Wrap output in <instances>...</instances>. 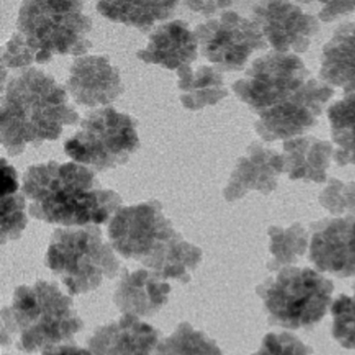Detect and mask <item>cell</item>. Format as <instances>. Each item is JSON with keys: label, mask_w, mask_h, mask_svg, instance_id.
I'll use <instances>...</instances> for the list:
<instances>
[{"label": "cell", "mask_w": 355, "mask_h": 355, "mask_svg": "<svg viewBox=\"0 0 355 355\" xmlns=\"http://www.w3.org/2000/svg\"><path fill=\"white\" fill-rule=\"evenodd\" d=\"M21 192L35 219L66 227L99 225L120 209L121 197L103 189L94 171L80 164L55 161L31 166Z\"/></svg>", "instance_id": "6da1fadb"}, {"label": "cell", "mask_w": 355, "mask_h": 355, "mask_svg": "<svg viewBox=\"0 0 355 355\" xmlns=\"http://www.w3.org/2000/svg\"><path fill=\"white\" fill-rule=\"evenodd\" d=\"M1 92L0 141L10 157L21 155L28 144L57 140L64 126L80 120L65 89L37 68L14 74Z\"/></svg>", "instance_id": "7a4b0ae2"}, {"label": "cell", "mask_w": 355, "mask_h": 355, "mask_svg": "<svg viewBox=\"0 0 355 355\" xmlns=\"http://www.w3.org/2000/svg\"><path fill=\"white\" fill-rule=\"evenodd\" d=\"M107 234L114 250L165 280L188 284L202 261V250L176 232L157 200L120 207L110 221Z\"/></svg>", "instance_id": "3957f363"}, {"label": "cell", "mask_w": 355, "mask_h": 355, "mask_svg": "<svg viewBox=\"0 0 355 355\" xmlns=\"http://www.w3.org/2000/svg\"><path fill=\"white\" fill-rule=\"evenodd\" d=\"M83 9L82 1H24L17 31L1 53V78L8 69L45 64L55 55H86L93 22Z\"/></svg>", "instance_id": "277c9868"}, {"label": "cell", "mask_w": 355, "mask_h": 355, "mask_svg": "<svg viewBox=\"0 0 355 355\" xmlns=\"http://www.w3.org/2000/svg\"><path fill=\"white\" fill-rule=\"evenodd\" d=\"M84 328L71 297L55 282L38 280L18 286L11 306L1 311V344L26 353L45 351L71 342Z\"/></svg>", "instance_id": "5b68a950"}, {"label": "cell", "mask_w": 355, "mask_h": 355, "mask_svg": "<svg viewBox=\"0 0 355 355\" xmlns=\"http://www.w3.org/2000/svg\"><path fill=\"white\" fill-rule=\"evenodd\" d=\"M45 265L61 278L71 296L96 290L120 271L119 259L97 225L57 228Z\"/></svg>", "instance_id": "8992f818"}, {"label": "cell", "mask_w": 355, "mask_h": 355, "mask_svg": "<svg viewBox=\"0 0 355 355\" xmlns=\"http://www.w3.org/2000/svg\"><path fill=\"white\" fill-rule=\"evenodd\" d=\"M334 282L311 268L286 267L259 284L271 325L288 329L313 327L331 304Z\"/></svg>", "instance_id": "52a82bcc"}, {"label": "cell", "mask_w": 355, "mask_h": 355, "mask_svg": "<svg viewBox=\"0 0 355 355\" xmlns=\"http://www.w3.org/2000/svg\"><path fill=\"white\" fill-rule=\"evenodd\" d=\"M139 147L136 120L112 107L88 114L80 130L64 145L76 163L98 172L124 165Z\"/></svg>", "instance_id": "ba28073f"}, {"label": "cell", "mask_w": 355, "mask_h": 355, "mask_svg": "<svg viewBox=\"0 0 355 355\" xmlns=\"http://www.w3.org/2000/svg\"><path fill=\"white\" fill-rule=\"evenodd\" d=\"M309 74L298 55L274 51L255 60L245 78L232 85V90L259 115L294 94L309 80Z\"/></svg>", "instance_id": "9c48e42d"}, {"label": "cell", "mask_w": 355, "mask_h": 355, "mask_svg": "<svg viewBox=\"0 0 355 355\" xmlns=\"http://www.w3.org/2000/svg\"><path fill=\"white\" fill-rule=\"evenodd\" d=\"M201 55L220 71H240L255 51L267 49V40L252 19L225 10L195 28Z\"/></svg>", "instance_id": "30bf717a"}, {"label": "cell", "mask_w": 355, "mask_h": 355, "mask_svg": "<svg viewBox=\"0 0 355 355\" xmlns=\"http://www.w3.org/2000/svg\"><path fill=\"white\" fill-rule=\"evenodd\" d=\"M334 94V89L325 83L309 78L286 101L259 114L255 132L267 142L297 138L317 124Z\"/></svg>", "instance_id": "8fae6325"}, {"label": "cell", "mask_w": 355, "mask_h": 355, "mask_svg": "<svg viewBox=\"0 0 355 355\" xmlns=\"http://www.w3.org/2000/svg\"><path fill=\"white\" fill-rule=\"evenodd\" d=\"M251 19L259 26L267 42L277 53H305L320 31L317 18L286 1L255 3Z\"/></svg>", "instance_id": "7c38bea8"}, {"label": "cell", "mask_w": 355, "mask_h": 355, "mask_svg": "<svg viewBox=\"0 0 355 355\" xmlns=\"http://www.w3.org/2000/svg\"><path fill=\"white\" fill-rule=\"evenodd\" d=\"M309 245V261L320 272L338 278L355 275V218L338 217L317 222Z\"/></svg>", "instance_id": "4fadbf2b"}, {"label": "cell", "mask_w": 355, "mask_h": 355, "mask_svg": "<svg viewBox=\"0 0 355 355\" xmlns=\"http://www.w3.org/2000/svg\"><path fill=\"white\" fill-rule=\"evenodd\" d=\"M66 87L78 105L88 107L110 105L124 91L119 70L103 55L74 60Z\"/></svg>", "instance_id": "5bb4252c"}, {"label": "cell", "mask_w": 355, "mask_h": 355, "mask_svg": "<svg viewBox=\"0 0 355 355\" xmlns=\"http://www.w3.org/2000/svg\"><path fill=\"white\" fill-rule=\"evenodd\" d=\"M282 172V155L259 143H252L247 149L246 155L239 159L224 189V198L232 202L243 198L250 191L270 194L277 188L278 178Z\"/></svg>", "instance_id": "9a60e30c"}, {"label": "cell", "mask_w": 355, "mask_h": 355, "mask_svg": "<svg viewBox=\"0 0 355 355\" xmlns=\"http://www.w3.org/2000/svg\"><path fill=\"white\" fill-rule=\"evenodd\" d=\"M159 343L157 328L132 315L96 328L88 340L92 355H153Z\"/></svg>", "instance_id": "2e32d148"}, {"label": "cell", "mask_w": 355, "mask_h": 355, "mask_svg": "<svg viewBox=\"0 0 355 355\" xmlns=\"http://www.w3.org/2000/svg\"><path fill=\"white\" fill-rule=\"evenodd\" d=\"M171 290L164 278L150 270L130 272L123 268L113 300L123 315L151 317L168 302Z\"/></svg>", "instance_id": "e0dca14e"}, {"label": "cell", "mask_w": 355, "mask_h": 355, "mask_svg": "<svg viewBox=\"0 0 355 355\" xmlns=\"http://www.w3.org/2000/svg\"><path fill=\"white\" fill-rule=\"evenodd\" d=\"M198 39L188 22L174 20L162 24L149 36L148 44L137 53L141 61L170 70L190 66L198 57Z\"/></svg>", "instance_id": "ac0fdd59"}, {"label": "cell", "mask_w": 355, "mask_h": 355, "mask_svg": "<svg viewBox=\"0 0 355 355\" xmlns=\"http://www.w3.org/2000/svg\"><path fill=\"white\" fill-rule=\"evenodd\" d=\"M334 151L331 143L313 136L284 141L282 153L284 172L292 180L323 184L327 180V170Z\"/></svg>", "instance_id": "d6986e66"}, {"label": "cell", "mask_w": 355, "mask_h": 355, "mask_svg": "<svg viewBox=\"0 0 355 355\" xmlns=\"http://www.w3.org/2000/svg\"><path fill=\"white\" fill-rule=\"evenodd\" d=\"M320 78L328 86L338 87L345 94L355 93V24L346 22L334 31L324 45Z\"/></svg>", "instance_id": "ffe728a7"}, {"label": "cell", "mask_w": 355, "mask_h": 355, "mask_svg": "<svg viewBox=\"0 0 355 355\" xmlns=\"http://www.w3.org/2000/svg\"><path fill=\"white\" fill-rule=\"evenodd\" d=\"M180 101L187 110L198 111L215 105L228 95L221 71L211 66H190L178 70Z\"/></svg>", "instance_id": "44dd1931"}, {"label": "cell", "mask_w": 355, "mask_h": 355, "mask_svg": "<svg viewBox=\"0 0 355 355\" xmlns=\"http://www.w3.org/2000/svg\"><path fill=\"white\" fill-rule=\"evenodd\" d=\"M178 5V1H99L96 9L111 21L147 34L157 22L171 17Z\"/></svg>", "instance_id": "7402d4cb"}, {"label": "cell", "mask_w": 355, "mask_h": 355, "mask_svg": "<svg viewBox=\"0 0 355 355\" xmlns=\"http://www.w3.org/2000/svg\"><path fill=\"white\" fill-rule=\"evenodd\" d=\"M1 244L18 240L28 225L26 201L19 193L17 172L5 159H1Z\"/></svg>", "instance_id": "603a6c76"}, {"label": "cell", "mask_w": 355, "mask_h": 355, "mask_svg": "<svg viewBox=\"0 0 355 355\" xmlns=\"http://www.w3.org/2000/svg\"><path fill=\"white\" fill-rule=\"evenodd\" d=\"M327 115L332 141L336 145L334 161L340 167L355 165V93L334 103Z\"/></svg>", "instance_id": "cb8c5ba5"}, {"label": "cell", "mask_w": 355, "mask_h": 355, "mask_svg": "<svg viewBox=\"0 0 355 355\" xmlns=\"http://www.w3.org/2000/svg\"><path fill=\"white\" fill-rule=\"evenodd\" d=\"M270 236V253L272 259L268 263L270 271H278L291 267L303 257L309 247V232L300 223L288 228L271 226L268 230Z\"/></svg>", "instance_id": "d4e9b609"}, {"label": "cell", "mask_w": 355, "mask_h": 355, "mask_svg": "<svg viewBox=\"0 0 355 355\" xmlns=\"http://www.w3.org/2000/svg\"><path fill=\"white\" fill-rule=\"evenodd\" d=\"M155 355H223V352L205 332L182 322L173 334L159 340Z\"/></svg>", "instance_id": "484cf974"}, {"label": "cell", "mask_w": 355, "mask_h": 355, "mask_svg": "<svg viewBox=\"0 0 355 355\" xmlns=\"http://www.w3.org/2000/svg\"><path fill=\"white\" fill-rule=\"evenodd\" d=\"M332 336L340 346L355 350V295H340L331 304Z\"/></svg>", "instance_id": "4316f807"}, {"label": "cell", "mask_w": 355, "mask_h": 355, "mask_svg": "<svg viewBox=\"0 0 355 355\" xmlns=\"http://www.w3.org/2000/svg\"><path fill=\"white\" fill-rule=\"evenodd\" d=\"M319 201L324 209L334 216H355V182H344L331 178L320 193Z\"/></svg>", "instance_id": "83f0119b"}, {"label": "cell", "mask_w": 355, "mask_h": 355, "mask_svg": "<svg viewBox=\"0 0 355 355\" xmlns=\"http://www.w3.org/2000/svg\"><path fill=\"white\" fill-rule=\"evenodd\" d=\"M309 345L290 332L268 334L261 342V348L252 355H313Z\"/></svg>", "instance_id": "f1b7e54d"}, {"label": "cell", "mask_w": 355, "mask_h": 355, "mask_svg": "<svg viewBox=\"0 0 355 355\" xmlns=\"http://www.w3.org/2000/svg\"><path fill=\"white\" fill-rule=\"evenodd\" d=\"M355 10V1H334L324 5L319 13V18L323 22H331L340 15L351 13Z\"/></svg>", "instance_id": "f546056e"}, {"label": "cell", "mask_w": 355, "mask_h": 355, "mask_svg": "<svg viewBox=\"0 0 355 355\" xmlns=\"http://www.w3.org/2000/svg\"><path fill=\"white\" fill-rule=\"evenodd\" d=\"M232 3H234L232 1H186L184 5L197 13L203 14L205 16H211L219 10L230 7Z\"/></svg>", "instance_id": "4dcf8cb0"}, {"label": "cell", "mask_w": 355, "mask_h": 355, "mask_svg": "<svg viewBox=\"0 0 355 355\" xmlns=\"http://www.w3.org/2000/svg\"><path fill=\"white\" fill-rule=\"evenodd\" d=\"M42 355H92L87 349L73 344H63L43 351Z\"/></svg>", "instance_id": "1f68e13d"}, {"label": "cell", "mask_w": 355, "mask_h": 355, "mask_svg": "<svg viewBox=\"0 0 355 355\" xmlns=\"http://www.w3.org/2000/svg\"><path fill=\"white\" fill-rule=\"evenodd\" d=\"M354 288H355V286H354Z\"/></svg>", "instance_id": "d6a6232c"}]
</instances>
